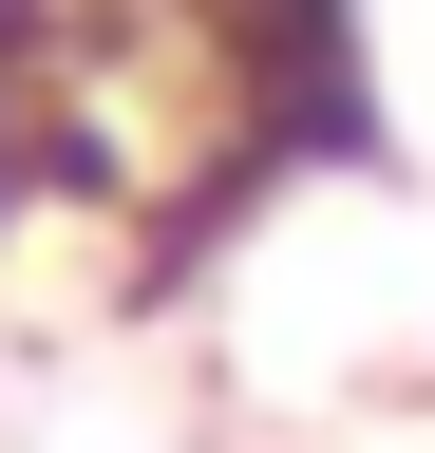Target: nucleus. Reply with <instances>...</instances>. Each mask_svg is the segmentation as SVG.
<instances>
[{
  "mask_svg": "<svg viewBox=\"0 0 435 453\" xmlns=\"http://www.w3.org/2000/svg\"><path fill=\"white\" fill-rule=\"evenodd\" d=\"M38 38H58V0H0V246L38 226Z\"/></svg>",
  "mask_w": 435,
  "mask_h": 453,
  "instance_id": "1",
  "label": "nucleus"
}]
</instances>
